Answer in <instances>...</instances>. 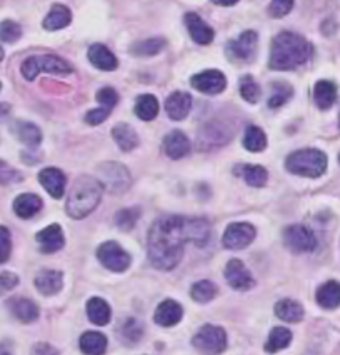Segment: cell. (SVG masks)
Here are the masks:
<instances>
[{
	"label": "cell",
	"instance_id": "cell-1",
	"mask_svg": "<svg viewBox=\"0 0 340 355\" xmlns=\"http://www.w3.org/2000/svg\"><path fill=\"white\" fill-rule=\"evenodd\" d=\"M212 237V229L207 218L165 216L157 218L151 227L147 241L148 259L159 270H172L184 257V247L192 242L205 247Z\"/></svg>",
	"mask_w": 340,
	"mask_h": 355
},
{
	"label": "cell",
	"instance_id": "cell-2",
	"mask_svg": "<svg viewBox=\"0 0 340 355\" xmlns=\"http://www.w3.org/2000/svg\"><path fill=\"white\" fill-rule=\"evenodd\" d=\"M314 47L305 37L296 32H280L273 37L271 45V57H269V67L272 70H294L304 65L312 57Z\"/></svg>",
	"mask_w": 340,
	"mask_h": 355
},
{
	"label": "cell",
	"instance_id": "cell-3",
	"mask_svg": "<svg viewBox=\"0 0 340 355\" xmlns=\"http://www.w3.org/2000/svg\"><path fill=\"white\" fill-rule=\"evenodd\" d=\"M102 193V184L95 177H77L69 192L67 204H65V210H67L69 217L78 220V218H84L89 214H92L97 209V205L101 204Z\"/></svg>",
	"mask_w": 340,
	"mask_h": 355
},
{
	"label": "cell",
	"instance_id": "cell-4",
	"mask_svg": "<svg viewBox=\"0 0 340 355\" xmlns=\"http://www.w3.org/2000/svg\"><path fill=\"white\" fill-rule=\"evenodd\" d=\"M285 168L296 175L317 179L327 171V155L318 148H302L285 159Z\"/></svg>",
	"mask_w": 340,
	"mask_h": 355
},
{
	"label": "cell",
	"instance_id": "cell-5",
	"mask_svg": "<svg viewBox=\"0 0 340 355\" xmlns=\"http://www.w3.org/2000/svg\"><path fill=\"white\" fill-rule=\"evenodd\" d=\"M74 72V67L67 60L60 59L57 55H32L27 57L20 65V73L26 80H35L37 76L40 73H52V76H69Z\"/></svg>",
	"mask_w": 340,
	"mask_h": 355
},
{
	"label": "cell",
	"instance_id": "cell-6",
	"mask_svg": "<svg viewBox=\"0 0 340 355\" xmlns=\"http://www.w3.org/2000/svg\"><path fill=\"white\" fill-rule=\"evenodd\" d=\"M97 180L102 184L103 191L110 193H124L132 184L130 172L126 165L119 162H103L99 165Z\"/></svg>",
	"mask_w": 340,
	"mask_h": 355
},
{
	"label": "cell",
	"instance_id": "cell-7",
	"mask_svg": "<svg viewBox=\"0 0 340 355\" xmlns=\"http://www.w3.org/2000/svg\"><path fill=\"white\" fill-rule=\"evenodd\" d=\"M192 344L201 354L219 355L227 349V334L217 325H204L194 336Z\"/></svg>",
	"mask_w": 340,
	"mask_h": 355
},
{
	"label": "cell",
	"instance_id": "cell-8",
	"mask_svg": "<svg viewBox=\"0 0 340 355\" xmlns=\"http://www.w3.org/2000/svg\"><path fill=\"white\" fill-rule=\"evenodd\" d=\"M234 135V130L229 123L221 121L207 122L197 135V146L201 150H212L221 146H226Z\"/></svg>",
	"mask_w": 340,
	"mask_h": 355
},
{
	"label": "cell",
	"instance_id": "cell-9",
	"mask_svg": "<svg viewBox=\"0 0 340 355\" xmlns=\"http://www.w3.org/2000/svg\"><path fill=\"white\" fill-rule=\"evenodd\" d=\"M259 45V35L255 31L242 32L237 39L227 44L226 51L230 60L234 62H250L254 60Z\"/></svg>",
	"mask_w": 340,
	"mask_h": 355
},
{
	"label": "cell",
	"instance_id": "cell-10",
	"mask_svg": "<svg viewBox=\"0 0 340 355\" xmlns=\"http://www.w3.org/2000/svg\"><path fill=\"white\" fill-rule=\"evenodd\" d=\"M284 243L289 250L304 254V252H312L317 247V239L309 227L294 224L284 230Z\"/></svg>",
	"mask_w": 340,
	"mask_h": 355
},
{
	"label": "cell",
	"instance_id": "cell-11",
	"mask_svg": "<svg viewBox=\"0 0 340 355\" xmlns=\"http://www.w3.org/2000/svg\"><path fill=\"white\" fill-rule=\"evenodd\" d=\"M97 257L112 272H126L130 267V255L117 242H105L97 249Z\"/></svg>",
	"mask_w": 340,
	"mask_h": 355
},
{
	"label": "cell",
	"instance_id": "cell-12",
	"mask_svg": "<svg viewBox=\"0 0 340 355\" xmlns=\"http://www.w3.org/2000/svg\"><path fill=\"white\" fill-rule=\"evenodd\" d=\"M255 234V227L247 222L230 224L223 232L222 245L229 250H242L254 242Z\"/></svg>",
	"mask_w": 340,
	"mask_h": 355
},
{
	"label": "cell",
	"instance_id": "cell-13",
	"mask_svg": "<svg viewBox=\"0 0 340 355\" xmlns=\"http://www.w3.org/2000/svg\"><path fill=\"white\" fill-rule=\"evenodd\" d=\"M190 85L198 92L205 94V96H217V94H222L226 90L227 77L223 76L221 70H204V72L192 76Z\"/></svg>",
	"mask_w": 340,
	"mask_h": 355
},
{
	"label": "cell",
	"instance_id": "cell-14",
	"mask_svg": "<svg viewBox=\"0 0 340 355\" xmlns=\"http://www.w3.org/2000/svg\"><path fill=\"white\" fill-rule=\"evenodd\" d=\"M185 27H187L189 35L192 37L194 42L201 44V45H209L214 42L215 32L214 28L205 22L201 15L196 14V12H187L184 17Z\"/></svg>",
	"mask_w": 340,
	"mask_h": 355
},
{
	"label": "cell",
	"instance_id": "cell-15",
	"mask_svg": "<svg viewBox=\"0 0 340 355\" xmlns=\"http://www.w3.org/2000/svg\"><path fill=\"white\" fill-rule=\"evenodd\" d=\"M226 279L229 286L237 288V291H248L255 286L252 274L239 259L229 260V263L226 266Z\"/></svg>",
	"mask_w": 340,
	"mask_h": 355
},
{
	"label": "cell",
	"instance_id": "cell-16",
	"mask_svg": "<svg viewBox=\"0 0 340 355\" xmlns=\"http://www.w3.org/2000/svg\"><path fill=\"white\" fill-rule=\"evenodd\" d=\"M162 147H164L165 155L170 157L172 160L184 159L185 155L190 154V148H192L189 137L182 130H172L170 134L165 135Z\"/></svg>",
	"mask_w": 340,
	"mask_h": 355
},
{
	"label": "cell",
	"instance_id": "cell-17",
	"mask_svg": "<svg viewBox=\"0 0 340 355\" xmlns=\"http://www.w3.org/2000/svg\"><path fill=\"white\" fill-rule=\"evenodd\" d=\"M192 109V97L187 92L176 90L165 101V112L172 121H184Z\"/></svg>",
	"mask_w": 340,
	"mask_h": 355
},
{
	"label": "cell",
	"instance_id": "cell-18",
	"mask_svg": "<svg viewBox=\"0 0 340 355\" xmlns=\"http://www.w3.org/2000/svg\"><path fill=\"white\" fill-rule=\"evenodd\" d=\"M39 182L53 199H60L65 191V173L57 167H47L39 172Z\"/></svg>",
	"mask_w": 340,
	"mask_h": 355
},
{
	"label": "cell",
	"instance_id": "cell-19",
	"mask_svg": "<svg viewBox=\"0 0 340 355\" xmlns=\"http://www.w3.org/2000/svg\"><path fill=\"white\" fill-rule=\"evenodd\" d=\"M35 241L44 254H53V252L60 250L65 243L64 232H62V227L59 224L45 227L44 230H40L35 235Z\"/></svg>",
	"mask_w": 340,
	"mask_h": 355
},
{
	"label": "cell",
	"instance_id": "cell-20",
	"mask_svg": "<svg viewBox=\"0 0 340 355\" xmlns=\"http://www.w3.org/2000/svg\"><path fill=\"white\" fill-rule=\"evenodd\" d=\"M87 59H89V62L95 69L105 70V72H112V70L119 67L117 57L112 53L109 47H105L102 44L90 45L89 52H87Z\"/></svg>",
	"mask_w": 340,
	"mask_h": 355
},
{
	"label": "cell",
	"instance_id": "cell-21",
	"mask_svg": "<svg viewBox=\"0 0 340 355\" xmlns=\"http://www.w3.org/2000/svg\"><path fill=\"white\" fill-rule=\"evenodd\" d=\"M182 315H184L182 305L176 302V300L167 299L157 307L153 320H155V324L162 325V327H173V325H177L182 320Z\"/></svg>",
	"mask_w": 340,
	"mask_h": 355
},
{
	"label": "cell",
	"instance_id": "cell-22",
	"mask_svg": "<svg viewBox=\"0 0 340 355\" xmlns=\"http://www.w3.org/2000/svg\"><path fill=\"white\" fill-rule=\"evenodd\" d=\"M72 22V12L64 3H53L52 9L45 15L42 27L49 32L62 31V28L69 27Z\"/></svg>",
	"mask_w": 340,
	"mask_h": 355
},
{
	"label": "cell",
	"instance_id": "cell-23",
	"mask_svg": "<svg viewBox=\"0 0 340 355\" xmlns=\"http://www.w3.org/2000/svg\"><path fill=\"white\" fill-rule=\"evenodd\" d=\"M7 305H9L12 315L17 320L24 322V324H31V322L39 319L40 311L34 300L24 299V297H15V299H10Z\"/></svg>",
	"mask_w": 340,
	"mask_h": 355
},
{
	"label": "cell",
	"instance_id": "cell-24",
	"mask_svg": "<svg viewBox=\"0 0 340 355\" xmlns=\"http://www.w3.org/2000/svg\"><path fill=\"white\" fill-rule=\"evenodd\" d=\"M64 286V274L59 270H42L35 277V287L42 295L59 294Z\"/></svg>",
	"mask_w": 340,
	"mask_h": 355
},
{
	"label": "cell",
	"instance_id": "cell-25",
	"mask_svg": "<svg viewBox=\"0 0 340 355\" xmlns=\"http://www.w3.org/2000/svg\"><path fill=\"white\" fill-rule=\"evenodd\" d=\"M44 207V202L35 193H20L14 200V212L20 218H32Z\"/></svg>",
	"mask_w": 340,
	"mask_h": 355
},
{
	"label": "cell",
	"instance_id": "cell-26",
	"mask_svg": "<svg viewBox=\"0 0 340 355\" xmlns=\"http://www.w3.org/2000/svg\"><path fill=\"white\" fill-rule=\"evenodd\" d=\"M234 173L237 177H242L250 187H264L269 179V173L262 165H250V164L237 165V167L234 168Z\"/></svg>",
	"mask_w": 340,
	"mask_h": 355
},
{
	"label": "cell",
	"instance_id": "cell-27",
	"mask_svg": "<svg viewBox=\"0 0 340 355\" xmlns=\"http://www.w3.org/2000/svg\"><path fill=\"white\" fill-rule=\"evenodd\" d=\"M314 101L318 109H330L337 101V85L330 80H318L314 87Z\"/></svg>",
	"mask_w": 340,
	"mask_h": 355
},
{
	"label": "cell",
	"instance_id": "cell-28",
	"mask_svg": "<svg viewBox=\"0 0 340 355\" xmlns=\"http://www.w3.org/2000/svg\"><path fill=\"white\" fill-rule=\"evenodd\" d=\"M112 137H114L115 144H117L122 152L134 150L140 142L134 127H130L128 123H117V125L112 129Z\"/></svg>",
	"mask_w": 340,
	"mask_h": 355
},
{
	"label": "cell",
	"instance_id": "cell-29",
	"mask_svg": "<svg viewBox=\"0 0 340 355\" xmlns=\"http://www.w3.org/2000/svg\"><path fill=\"white\" fill-rule=\"evenodd\" d=\"M167 47V40L164 37H152V39L139 40L130 45V53L135 57H153Z\"/></svg>",
	"mask_w": 340,
	"mask_h": 355
},
{
	"label": "cell",
	"instance_id": "cell-30",
	"mask_svg": "<svg viewBox=\"0 0 340 355\" xmlns=\"http://www.w3.org/2000/svg\"><path fill=\"white\" fill-rule=\"evenodd\" d=\"M317 304L323 309H335L340 305V284L335 280L323 284L318 287L317 294H315Z\"/></svg>",
	"mask_w": 340,
	"mask_h": 355
},
{
	"label": "cell",
	"instance_id": "cell-31",
	"mask_svg": "<svg viewBox=\"0 0 340 355\" xmlns=\"http://www.w3.org/2000/svg\"><path fill=\"white\" fill-rule=\"evenodd\" d=\"M14 132L20 142L26 144L28 147H37L40 146V142H42V132H40V129L35 125V123L19 121L15 122Z\"/></svg>",
	"mask_w": 340,
	"mask_h": 355
},
{
	"label": "cell",
	"instance_id": "cell-32",
	"mask_svg": "<svg viewBox=\"0 0 340 355\" xmlns=\"http://www.w3.org/2000/svg\"><path fill=\"white\" fill-rule=\"evenodd\" d=\"M135 115L145 122H151L159 115V101L152 94H144L135 101Z\"/></svg>",
	"mask_w": 340,
	"mask_h": 355
},
{
	"label": "cell",
	"instance_id": "cell-33",
	"mask_svg": "<svg viewBox=\"0 0 340 355\" xmlns=\"http://www.w3.org/2000/svg\"><path fill=\"white\" fill-rule=\"evenodd\" d=\"M87 315L95 325H107L110 322V307L103 299L94 297L87 302Z\"/></svg>",
	"mask_w": 340,
	"mask_h": 355
},
{
	"label": "cell",
	"instance_id": "cell-34",
	"mask_svg": "<svg viewBox=\"0 0 340 355\" xmlns=\"http://www.w3.org/2000/svg\"><path fill=\"white\" fill-rule=\"evenodd\" d=\"M80 350L85 355H103L107 350V337L101 332H85L80 337Z\"/></svg>",
	"mask_w": 340,
	"mask_h": 355
},
{
	"label": "cell",
	"instance_id": "cell-35",
	"mask_svg": "<svg viewBox=\"0 0 340 355\" xmlns=\"http://www.w3.org/2000/svg\"><path fill=\"white\" fill-rule=\"evenodd\" d=\"M275 313L284 322H300L304 319V307L296 300L284 299L277 302Z\"/></svg>",
	"mask_w": 340,
	"mask_h": 355
},
{
	"label": "cell",
	"instance_id": "cell-36",
	"mask_svg": "<svg viewBox=\"0 0 340 355\" xmlns=\"http://www.w3.org/2000/svg\"><path fill=\"white\" fill-rule=\"evenodd\" d=\"M294 89L287 82H273L271 85V97H269V107L279 109L292 98Z\"/></svg>",
	"mask_w": 340,
	"mask_h": 355
},
{
	"label": "cell",
	"instance_id": "cell-37",
	"mask_svg": "<svg viewBox=\"0 0 340 355\" xmlns=\"http://www.w3.org/2000/svg\"><path fill=\"white\" fill-rule=\"evenodd\" d=\"M242 144L248 152H262L267 147V135L260 127L250 125L247 127Z\"/></svg>",
	"mask_w": 340,
	"mask_h": 355
},
{
	"label": "cell",
	"instance_id": "cell-38",
	"mask_svg": "<svg viewBox=\"0 0 340 355\" xmlns=\"http://www.w3.org/2000/svg\"><path fill=\"white\" fill-rule=\"evenodd\" d=\"M292 342V332L285 327H275L272 329L271 336H269L267 344H265V350L269 354H275L279 350L285 349V347L290 345Z\"/></svg>",
	"mask_w": 340,
	"mask_h": 355
},
{
	"label": "cell",
	"instance_id": "cell-39",
	"mask_svg": "<svg viewBox=\"0 0 340 355\" xmlns=\"http://www.w3.org/2000/svg\"><path fill=\"white\" fill-rule=\"evenodd\" d=\"M190 295H192V299L196 302L207 304L210 300H214L215 295H217V286L214 282H209V280H202V282L194 284Z\"/></svg>",
	"mask_w": 340,
	"mask_h": 355
},
{
	"label": "cell",
	"instance_id": "cell-40",
	"mask_svg": "<svg viewBox=\"0 0 340 355\" xmlns=\"http://www.w3.org/2000/svg\"><path fill=\"white\" fill-rule=\"evenodd\" d=\"M140 218V209L139 207H128V209H120L117 214H115V224L120 230L124 232H128L135 227L137 222Z\"/></svg>",
	"mask_w": 340,
	"mask_h": 355
},
{
	"label": "cell",
	"instance_id": "cell-41",
	"mask_svg": "<svg viewBox=\"0 0 340 355\" xmlns=\"http://www.w3.org/2000/svg\"><path fill=\"white\" fill-rule=\"evenodd\" d=\"M240 96H242L244 101L248 102V104H257V102L260 101L262 92H260V87L254 80V77L244 76L240 78Z\"/></svg>",
	"mask_w": 340,
	"mask_h": 355
},
{
	"label": "cell",
	"instance_id": "cell-42",
	"mask_svg": "<svg viewBox=\"0 0 340 355\" xmlns=\"http://www.w3.org/2000/svg\"><path fill=\"white\" fill-rule=\"evenodd\" d=\"M22 37V27L14 20H3L0 22V42L15 44Z\"/></svg>",
	"mask_w": 340,
	"mask_h": 355
},
{
	"label": "cell",
	"instance_id": "cell-43",
	"mask_svg": "<svg viewBox=\"0 0 340 355\" xmlns=\"http://www.w3.org/2000/svg\"><path fill=\"white\" fill-rule=\"evenodd\" d=\"M142 334H144L142 325H140L135 319H127L122 324V329H120V336H122V338L127 342V344H135V342H139L140 337H142Z\"/></svg>",
	"mask_w": 340,
	"mask_h": 355
},
{
	"label": "cell",
	"instance_id": "cell-44",
	"mask_svg": "<svg viewBox=\"0 0 340 355\" xmlns=\"http://www.w3.org/2000/svg\"><path fill=\"white\" fill-rule=\"evenodd\" d=\"M294 9V0H271L269 3V15L273 19H282L290 14Z\"/></svg>",
	"mask_w": 340,
	"mask_h": 355
},
{
	"label": "cell",
	"instance_id": "cell-45",
	"mask_svg": "<svg viewBox=\"0 0 340 355\" xmlns=\"http://www.w3.org/2000/svg\"><path fill=\"white\" fill-rule=\"evenodd\" d=\"M97 102L101 104L102 107H107V109H114L115 105L119 104V94L117 90L112 89V87H103L97 92Z\"/></svg>",
	"mask_w": 340,
	"mask_h": 355
},
{
	"label": "cell",
	"instance_id": "cell-46",
	"mask_svg": "<svg viewBox=\"0 0 340 355\" xmlns=\"http://www.w3.org/2000/svg\"><path fill=\"white\" fill-rule=\"evenodd\" d=\"M12 254V237L7 227L0 225V263H6Z\"/></svg>",
	"mask_w": 340,
	"mask_h": 355
},
{
	"label": "cell",
	"instance_id": "cell-47",
	"mask_svg": "<svg viewBox=\"0 0 340 355\" xmlns=\"http://www.w3.org/2000/svg\"><path fill=\"white\" fill-rule=\"evenodd\" d=\"M20 179H22V175H20L15 168H12L9 164L0 160V184L2 185L14 184V182H19Z\"/></svg>",
	"mask_w": 340,
	"mask_h": 355
},
{
	"label": "cell",
	"instance_id": "cell-48",
	"mask_svg": "<svg viewBox=\"0 0 340 355\" xmlns=\"http://www.w3.org/2000/svg\"><path fill=\"white\" fill-rule=\"evenodd\" d=\"M112 110L107 109V107H97V109L90 110V112L85 114V122L89 125H101L102 122H105L109 119Z\"/></svg>",
	"mask_w": 340,
	"mask_h": 355
},
{
	"label": "cell",
	"instance_id": "cell-49",
	"mask_svg": "<svg viewBox=\"0 0 340 355\" xmlns=\"http://www.w3.org/2000/svg\"><path fill=\"white\" fill-rule=\"evenodd\" d=\"M17 284H19L17 275L12 274V272H2V274H0V295L10 292L12 288L17 287Z\"/></svg>",
	"mask_w": 340,
	"mask_h": 355
},
{
	"label": "cell",
	"instance_id": "cell-50",
	"mask_svg": "<svg viewBox=\"0 0 340 355\" xmlns=\"http://www.w3.org/2000/svg\"><path fill=\"white\" fill-rule=\"evenodd\" d=\"M31 355H59V350L51 344H45V342H39L32 347Z\"/></svg>",
	"mask_w": 340,
	"mask_h": 355
},
{
	"label": "cell",
	"instance_id": "cell-51",
	"mask_svg": "<svg viewBox=\"0 0 340 355\" xmlns=\"http://www.w3.org/2000/svg\"><path fill=\"white\" fill-rule=\"evenodd\" d=\"M212 2L217 3V6H222V7H232V6H235L239 0H212Z\"/></svg>",
	"mask_w": 340,
	"mask_h": 355
},
{
	"label": "cell",
	"instance_id": "cell-52",
	"mask_svg": "<svg viewBox=\"0 0 340 355\" xmlns=\"http://www.w3.org/2000/svg\"><path fill=\"white\" fill-rule=\"evenodd\" d=\"M10 112V107L7 104H0V119L7 117V114Z\"/></svg>",
	"mask_w": 340,
	"mask_h": 355
},
{
	"label": "cell",
	"instance_id": "cell-53",
	"mask_svg": "<svg viewBox=\"0 0 340 355\" xmlns=\"http://www.w3.org/2000/svg\"><path fill=\"white\" fill-rule=\"evenodd\" d=\"M2 59H3V51H2V47H0V62H2Z\"/></svg>",
	"mask_w": 340,
	"mask_h": 355
},
{
	"label": "cell",
	"instance_id": "cell-54",
	"mask_svg": "<svg viewBox=\"0 0 340 355\" xmlns=\"http://www.w3.org/2000/svg\"><path fill=\"white\" fill-rule=\"evenodd\" d=\"M0 89H2V84H0Z\"/></svg>",
	"mask_w": 340,
	"mask_h": 355
},
{
	"label": "cell",
	"instance_id": "cell-55",
	"mask_svg": "<svg viewBox=\"0 0 340 355\" xmlns=\"http://www.w3.org/2000/svg\"><path fill=\"white\" fill-rule=\"evenodd\" d=\"M339 125H340V121H339Z\"/></svg>",
	"mask_w": 340,
	"mask_h": 355
}]
</instances>
